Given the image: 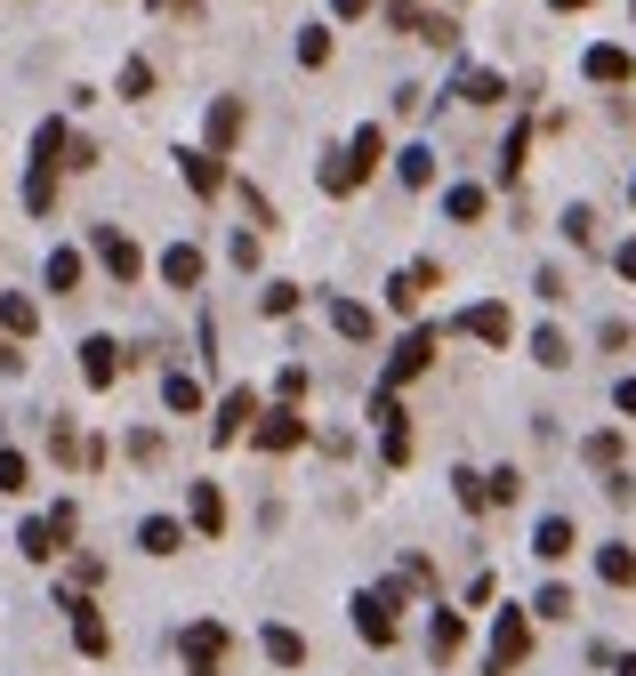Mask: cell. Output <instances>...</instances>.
I'll return each mask as SVG.
<instances>
[{
    "mask_svg": "<svg viewBox=\"0 0 636 676\" xmlns=\"http://www.w3.org/2000/svg\"><path fill=\"white\" fill-rule=\"evenodd\" d=\"M89 250L106 258V275H113V282H138V275H146V258H138V242H129L121 226H89Z\"/></svg>",
    "mask_w": 636,
    "mask_h": 676,
    "instance_id": "3957f363",
    "label": "cell"
},
{
    "mask_svg": "<svg viewBox=\"0 0 636 676\" xmlns=\"http://www.w3.org/2000/svg\"><path fill=\"white\" fill-rule=\"evenodd\" d=\"M524 153H531V121L508 129V146H499V178H524Z\"/></svg>",
    "mask_w": 636,
    "mask_h": 676,
    "instance_id": "1f68e13d",
    "label": "cell"
},
{
    "mask_svg": "<svg viewBox=\"0 0 636 676\" xmlns=\"http://www.w3.org/2000/svg\"><path fill=\"white\" fill-rule=\"evenodd\" d=\"M258 307H266V315H298V282H266Z\"/></svg>",
    "mask_w": 636,
    "mask_h": 676,
    "instance_id": "ab89813d",
    "label": "cell"
},
{
    "mask_svg": "<svg viewBox=\"0 0 636 676\" xmlns=\"http://www.w3.org/2000/svg\"><path fill=\"white\" fill-rule=\"evenodd\" d=\"M24 484H32V459L17 444H0V491H24Z\"/></svg>",
    "mask_w": 636,
    "mask_h": 676,
    "instance_id": "d6a6232c",
    "label": "cell"
},
{
    "mask_svg": "<svg viewBox=\"0 0 636 676\" xmlns=\"http://www.w3.org/2000/svg\"><path fill=\"white\" fill-rule=\"evenodd\" d=\"M531 355H540L548 370H564V362H573V347H564V330H531Z\"/></svg>",
    "mask_w": 636,
    "mask_h": 676,
    "instance_id": "e575fe53",
    "label": "cell"
},
{
    "mask_svg": "<svg viewBox=\"0 0 636 676\" xmlns=\"http://www.w3.org/2000/svg\"><path fill=\"white\" fill-rule=\"evenodd\" d=\"M531 556H540V564H564V556H573V516H540V531H531Z\"/></svg>",
    "mask_w": 636,
    "mask_h": 676,
    "instance_id": "ac0fdd59",
    "label": "cell"
},
{
    "mask_svg": "<svg viewBox=\"0 0 636 676\" xmlns=\"http://www.w3.org/2000/svg\"><path fill=\"white\" fill-rule=\"evenodd\" d=\"M395 604H404V580H395V588H362V596H355V636H362V645H395V636H404Z\"/></svg>",
    "mask_w": 636,
    "mask_h": 676,
    "instance_id": "6da1fadb",
    "label": "cell"
},
{
    "mask_svg": "<svg viewBox=\"0 0 636 676\" xmlns=\"http://www.w3.org/2000/svg\"><path fill=\"white\" fill-rule=\"evenodd\" d=\"M451 491H459V507H467V516H484V507H491V484L476 476V467H459V476H451Z\"/></svg>",
    "mask_w": 636,
    "mask_h": 676,
    "instance_id": "4dcf8cb0",
    "label": "cell"
},
{
    "mask_svg": "<svg viewBox=\"0 0 636 676\" xmlns=\"http://www.w3.org/2000/svg\"><path fill=\"white\" fill-rule=\"evenodd\" d=\"M459 330H467V338H484V347H508V338H516V322H508V307H499V298L467 307V315H459Z\"/></svg>",
    "mask_w": 636,
    "mask_h": 676,
    "instance_id": "4fadbf2b",
    "label": "cell"
},
{
    "mask_svg": "<svg viewBox=\"0 0 636 676\" xmlns=\"http://www.w3.org/2000/svg\"><path fill=\"white\" fill-rule=\"evenodd\" d=\"M250 419H258V395H250V387H233V395L218 402V419H210V444H242Z\"/></svg>",
    "mask_w": 636,
    "mask_h": 676,
    "instance_id": "ba28073f",
    "label": "cell"
},
{
    "mask_svg": "<svg viewBox=\"0 0 636 676\" xmlns=\"http://www.w3.org/2000/svg\"><path fill=\"white\" fill-rule=\"evenodd\" d=\"M556 9H588V0H556Z\"/></svg>",
    "mask_w": 636,
    "mask_h": 676,
    "instance_id": "c3c4849f",
    "label": "cell"
},
{
    "mask_svg": "<svg viewBox=\"0 0 636 676\" xmlns=\"http://www.w3.org/2000/svg\"><path fill=\"white\" fill-rule=\"evenodd\" d=\"M49 201H57V169L32 161V178H24V210H32V218H49Z\"/></svg>",
    "mask_w": 636,
    "mask_h": 676,
    "instance_id": "f546056e",
    "label": "cell"
},
{
    "mask_svg": "<svg viewBox=\"0 0 636 676\" xmlns=\"http://www.w3.org/2000/svg\"><path fill=\"white\" fill-rule=\"evenodd\" d=\"M121 362H129V355L113 347V338H81V379H89V387H113Z\"/></svg>",
    "mask_w": 636,
    "mask_h": 676,
    "instance_id": "5bb4252c",
    "label": "cell"
},
{
    "mask_svg": "<svg viewBox=\"0 0 636 676\" xmlns=\"http://www.w3.org/2000/svg\"><path fill=\"white\" fill-rule=\"evenodd\" d=\"M161 402H170L178 419H193V411H202V387H193L186 370H170V379H161Z\"/></svg>",
    "mask_w": 636,
    "mask_h": 676,
    "instance_id": "83f0119b",
    "label": "cell"
},
{
    "mask_svg": "<svg viewBox=\"0 0 636 676\" xmlns=\"http://www.w3.org/2000/svg\"><path fill=\"white\" fill-rule=\"evenodd\" d=\"M186 516H193V531L218 539V531H226V491H218V484H193V491H186Z\"/></svg>",
    "mask_w": 636,
    "mask_h": 676,
    "instance_id": "2e32d148",
    "label": "cell"
},
{
    "mask_svg": "<svg viewBox=\"0 0 636 676\" xmlns=\"http://www.w3.org/2000/svg\"><path fill=\"white\" fill-rule=\"evenodd\" d=\"M596 571H605L613 588H636V556L620 548V539H613V548H596Z\"/></svg>",
    "mask_w": 636,
    "mask_h": 676,
    "instance_id": "f1b7e54d",
    "label": "cell"
},
{
    "mask_svg": "<svg viewBox=\"0 0 636 676\" xmlns=\"http://www.w3.org/2000/svg\"><path fill=\"white\" fill-rule=\"evenodd\" d=\"M613 266H620V275L636 282V242H620V250H613Z\"/></svg>",
    "mask_w": 636,
    "mask_h": 676,
    "instance_id": "ee69618b",
    "label": "cell"
},
{
    "mask_svg": "<svg viewBox=\"0 0 636 676\" xmlns=\"http://www.w3.org/2000/svg\"><path fill=\"white\" fill-rule=\"evenodd\" d=\"M628 193H636V169H628Z\"/></svg>",
    "mask_w": 636,
    "mask_h": 676,
    "instance_id": "681fc988",
    "label": "cell"
},
{
    "mask_svg": "<svg viewBox=\"0 0 636 676\" xmlns=\"http://www.w3.org/2000/svg\"><path fill=\"white\" fill-rule=\"evenodd\" d=\"M395 178H404L411 193L435 186V146H404V153H395Z\"/></svg>",
    "mask_w": 636,
    "mask_h": 676,
    "instance_id": "484cf974",
    "label": "cell"
},
{
    "mask_svg": "<svg viewBox=\"0 0 636 676\" xmlns=\"http://www.w3.org/2000/svg\"><path fill=\"white\" fill-rule=\"evenodd\" d=\"M435 282H444V266H435V258H419V266H404V275H395V282H387V307H395V315H419V298H427Z\"/></svg>",
    "mask_w": 636,
    "mask_h": 676,
    "instance_id": "52a82bcc",
    "label": "cell"
},
{
    "mask_svg": "<svg viewBox=\"0 0 636 676\" xmlns=\"http://www.w3.org/2000/svg\"><path fill=\"white\" fill-rule=\"evenodd\" d=\"M178 169H186V186L202 193V201L226 186V153H210V146H178Z\"/></svg>",
    "mask_w": 636,
    "mask_h": 676,
    "instance_id": "30bf717a",
    "label": "cell"
},
{
    "mask_svg": "<svg viewBox=\"0 0 636 676\" xmlns=\"http://www.w3.org/2000/svg\"><path fill=\"white\" fill-rule=\"evenodd\" d=\"M330 330H339V338H371L379 315H371V307H355V298H330Z\"/></svg>",
    "mask_w": 636,
    "mask_h": 676,
    "instance_id": "d4e9b609",
    "label": "cell"
},
{
    "mask_svg": "<svg viewBox=\"0 0 636 676\" xmlns=\"http://www.w3.org/2000/svg\"><path fill=\"white\" fill-rule=\"evenodd\" d=\"M226 645H233V636H226V620H193V628L178 636L186 676H218V668H226Z\"/></svg>",
    "mask_w": 636,
    "mask_h": 676,
    "instance_id": "7a4b0ae2",
    "label": "cell"
},
{
    "mask_svg": "<svg viewBox=\"0 0 636 676\" xmlns=\"http://www.w3.org/2000/svg\"><path fill=\"white\" fill-rule=\"evenodd\" d=\"M138 548H146V556H178V548H186V524H178V516H146V524H138Z\"/></svg>",
    "mask_w": 636,
    "mask_h": 676,
    "instance_id": "d6986e66",
    "label": "cell"
},
{
    "mask_svg": "<svg viewBox=\"0 0 636 676\" xmlns=\"http://www.w3.org/2000/svg\"><path fill=\"white\" fill-rule=\"evenodd\" d=\"M258 645H266V660H275V668H298V660H307V636H298V628H282V620H266V636H258Z\"/></svg>",
    "mask_w": 636,
    "mask_h": 676,
    "instance_id": "ffe728a7",
    "label": "cell"
},
{
    "mask_svg": "<svg viewBox=\"0 0 636 676\" xmlns=\"http://www.w3.org/2000/svg\"><path fill=\"white\" fill-rule=\"evenodd\" d=\"M330 9H339V17H371V0H330Z\"/></svg>",
    "mask_w": 636,
    "mask_h": 676,
    "instance_id": "bcb514c9",
    "label": "cell"
},
{
    "mask_svg": "<svg viewBox=\"0 0 636 676\" xmlns=\"http://www.w3.org/2000/svg\"><path fill=\"white\" fill-rule=\"evenodd\" d=\"M540 620H573V588H540V604H531Z\"/></svg>",
    "mask_w": 636,
    "mask_h": 676,
    "instance_id": "f35d334b",
    "label": "cell"
},
{
    "mask_svg": "<svg viewBox=\"0 0 636 676\" xmlns=\"http://www.w3.org/2000/svg\"><path fill=\"white\" fill-rule=\"evenodd\" d=\"M613 676H636V653H613Z\"/></svg>",
    "mask_w": 636,
    "mask_h": 676,
    "instance_id": "7dc6e473",
    "label": "cell"
},
{
    "mask_svg": "<svg viewBox=\"0 0 636 676\" xmlns=\"http://www.w3.org/2000/svg\"><path fill=\"white\" fill-rule=\"evenodd\" d=\"M484 210H491L484 186H451V193H444V218H451V226H484Z\"/></svg>",
    "mask_w": 636,
    "mask_h": 676,
    "instance_id": "7402d4cb",
    "label": "cell"
},
{
    "mask_svg": "<svg viewBox=\"0 0 636 676\" xmlns=\"http://www.w3.org/2000/svg\"><path fill=\"white\" fill-rule=\"evenodd\" d=\"M564 242H596V210H588V201H573V210H564Z\"/></svg>",
    "mask_w": 636,
    "mask_h": 676,
    "instance_id": "836d02e7",
    "label": "cell"
},
{
    "mask_svg": "<svg viewBox=\"0 0 636 676\" xmlns=\"http://www.w3.org/2000/svg\"><path fill=\"white\" fill-rule=\"evenodd\" d=\"M427 362H435V330H411L404 347L387 355V370H379V387H387V395H395V387H411V379H419Z\"/></svg>",
    "mask_w": 636,
    "mask_h": 676,
    "instance_id": "277c9868",
    "label": "cell"
},
{
    "mask_svg": "<svg viewBox=\"0 0 636 676\" xmlns=\"http://www.w3.org/2000/svg\"><path fill=\"white\" fill-rule=\"evenodd\" d=\"M153 9H170V0H153Z\"/></svg>",
    "mask_w": 636,
    "mask_h": 676,
    "instance_id": "f907efd6",
    "label": "cell"
},
{
    "mask_svg": "<svg viewBox=\"0 0 636 676\" xmlns=\"http://www.w3.org/2000/svg\"><path fill=\"white\" fill-rule=\"evenodd\" d=\"M41 282H49L57 298H73V290H81V250H49V266H41Z\"/></svg>",
    "mask_w": 636,
    "mask_h": 676,
    "instance_id": "cb8c5ba5",
    "label": "cell"
},
{
    "mask_svg": "<svg viewBox=\"0 0 636 676\" xmlns=\"http://www.w3.org/2000/svg\"><path fill=\"white\" fill-rule=\"evenodd\" d=\"M64 613H73V645H81L89 660H106V653H113V628L97 620V604H81V588H64Z\"/></svg>",
    "mask_w": 636,
    "mask_h": 676,
    "instance_id": "8992f818",
    "label": "cell"
},
{
    "mask_svg": "<svg viewBox=\"0 0 636 676\" xmlns=\"http://www.w3.org/2000/svg\"><path fill=\"white\" fill-rule=\"evenodd\" d=\"M459 645H467V620H459V613H435V620H427V660H435V668H451Z\"/></svg>",
    "mask_w": 636,
    "mask_h": 676,
    "instance_id": "9a60e30c",
    "label": "cell"
},
{
    "mask_svg": "<svg viewBox=\"0 0 636 676\" xmlns=\"http://www.w3.org/2000/svg\"><path fill=\"white\" fill-rule=\"evenodd\" d=\"M0 370H24V338H9V330H0Z\"/></svg>",
    "mask_w": 636,
    "mask_h": 676,
    "instance_id": "7bdbcfd3",
    "label": "cell"
},
{
    "mask_svg": "<svg viewBox=\"0 0 636 676\" xmlns=\"http://www.w3.org/2000/svg\"><path fill=\"white\" fill-rule=\"evenodd\" d=\"M250 435H258V451H298V444H307V419H298L290 402H282V411H266Z\"/></svg>",
    "mask_w": 636,
    "mask_h": 676,
    "instance_id": "7c38bea8",
    "label": "cell"
},
{
    "mask_svg": "<svg viewBox=\"0 0 636 676\" xmlns=\"http://www.w3.org/2000/svg\"><path fill=\"white\" fill-rule=\"evenodd\" d=\"M484 484H491V507H508V499L524 491V476H516V467H491V476H484Z\"/></svg>",
    "mask_w": 636,
    "mask_h": 676,
    "instance_id": "60d3db41",
    "label": "cell"
},
{
    "mask_svg": "<svg viewBox=\"0 0 636 676\" xmlns=\"http://www.w3.org/2000/svg\"><path fill=\"white\" fill-rule=\"evenodd\" d=\"M121 97H153V64H146V57L121 64Z\"/></svg>",
    "mask_w": 636,
    "mask_h": 676,
    "instance_id": "8d00e7d4",
    "label": "cell"
},
{
    "mask_svg": "<svg viewBox=\"0 0 636 676\" xmlns=\"http://www.w3.org/2000/svg\"><path fill=\"white\" fill-rule=\"evenodd\" d=\"M0 330H9V338H32V330H41V307H32V298H0Z\"/></svg>",
    "mask_w": 636,
    "mask_h": 676,
    "instance_id": "4316f807",
    "label": "cell"
},
{
    "mask_svg": "<svg viewBox=\"0 0 636 676\" xmlns=\"http://www.w3.org/2000/svg\"><path fill=\"white\" fill-rule=\"evenodd\" d=\"M298 64H330V24H307V32H298Z\"/></svg>",
    "mask_w": 636,
    "mask_h": 676,
    "instance_id": "d590c367",
    "label": "cell"
},
{
    "mask_svg": "<svg viewBox=\"0 0 636 676\" xmlns=\"http://www.w3.org/2000/svg\"><path fill=\"white\" fill-rule=\"evenodd\" d=\"M129 459H138V467H161V435L138 427V435H129Z\"/></svg>",
    "mask_w": 636,
    "mask_h": 676,
    "instance_id": "b9f144b4",
    "label": "cell"
},
{
    "mask_svg": "<svg viewBox=\"0 0 636 676\" xmlns=\"http://www.w3.org/2000/svg\"><path fill=\"white\" fill-rule=\"evenodd\" d=\"M451 97H459V106H499L508 81H499L491 64H459V73H451Z\"/></svg>",
    "mask_w": 636,
    "mask_h": 676,
    "instance_id": "8fae6325",
    "label": "cell"
},
{
    "mask_svg": "<svg viewBox=\"0 0 636 676\" xmlns=\"http://www.w3.org/2000/svg\"><path fill=\"white\" fill-rule=\"evenodd\" d=\"M580 73H588V81H628L636 64H628V49H605V41H596V49L580 57Z\"/></svg>",
    "mask_w": 636,
    "mask_h": 676,
    "instance_id": "603a6c76",
    "label": "cell"
},
{
    "mask_svg": "<svg viewBox=\"0 0 636 676\" xmlns=\"http://www.w3.org/2000/svg\"><path fill=\"white\" fill-rule=\"evenodd\" d=\"M524 653H531V613H499L491 620V676H508Z\"/></svg>",
    "mask_w": 636,
    "mask_h": 676,
    "instance_id": "5b68a950",
    "label": "cell"
},
{
    "mask_svg": "<svg viewBox=\"0 0 636 676\" xmlns=\"http://www.w3.org/2000/svg\"><path fill=\"white\" fill-rule=\"evenodd\" d=\"M233 138H242V97H218L210 106V153H233Z\"/></svg>",
    "mask_w": 636,
    "mask_h": 676,
    "instance_id": "44dd1931",
    "label": "cell"
},
{
    "mask_svg": "<svg viewBox=\"0 0 636 676\" xmlns=\"http://www.w3.org/2000/svg\"><path fill=\"white\" fill-rule=\"evenodd\" d=\"M580 451H588V467H620V435L605 427V435H588V444H580Z\"/></svg>",
    "mask_w": 636,
    "mask_h": 676,
    "instance_id": "74e56055",
    "label": "cell"
},
{
    "mask_svg": "<svg viewBox=\"0 0 636 676\" xmlns=\"http://www.w3.org/2000/svg\"><path fill=\"white\" fill-rule=\"evenodd\" d=\"M613 402H620V411L636 419V379H620V387H613Z\"/></svg>",
    "mask_w": 636,
    "mask_h": 676,
    "instance_id": "f6af8a7d",
    "label": "cell"
},
{
    "mask_svg": "<svg viewBox=\"0 0 636 676\" xmlns=\"http://www.w3.org/2000/svg\"><path fill=\"white\" fill-rule=\"evenodd\" d=\"M161 282H170V290H193V282H202V250H193V242H170V250H161Z\"/></svg>",
    "mask_w": 636,
    "mask_h": 676,
    "instance_id": "e0dca14e",
    "label": "cell"
},
{
    "mask_svg": "<svg viewBox=\"0 0 636 676\" xmlns=\"http://www.w3.org/2000/svg\"><path fill=\"white\" fill-rule=\"evenodd\" d=\"M339 153H347V178L362 186V178H371V169L387 161V129H379V121H362V129H355V138H347Z\"/></svg>",
    "mask_w": 636,
    "mask_h": 676,
    "instance_id": "9c48e42d",
    "label": "cell"
}]
</instances>
